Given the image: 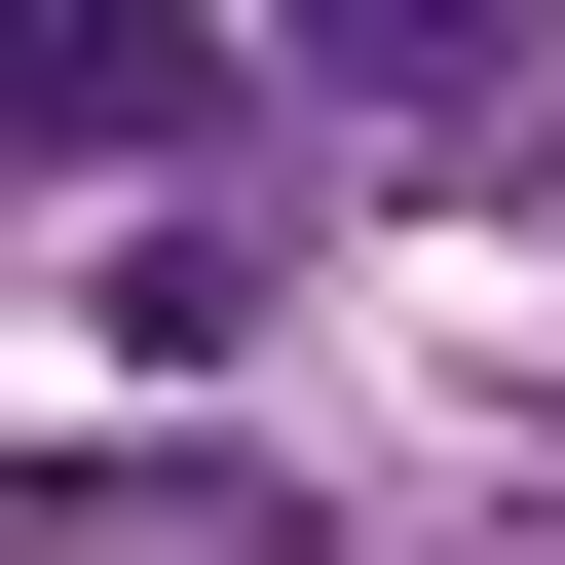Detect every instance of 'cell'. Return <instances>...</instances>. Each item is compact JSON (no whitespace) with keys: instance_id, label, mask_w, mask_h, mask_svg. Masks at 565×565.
<instances>
[{"instance_id":"1","label":"cell","mask_w":565,"mask_h":565,"mask_svg":"<svg viewBox=\"0 0 565 565\" xmlns=\"http://www.w3.org/2000/svg\"><path fill=\"white\" fill-rule=\"evenodd\" d=\"M226 114V0H0V151H189Z\"/></svg>"},{"instance_id":"2","label":"cell","mask_w":565,"mask_h":565,"mask_svg":"<svg viewBox=\"0 0 565 565\" xmlns=\"http://www.w3.org/2000/svg\"><path fill=\"white\" fill-rule=\"evenodd\" d=\"M264 39H302V76H377V114H452V76L527 39V0H264Z\"/></svg>"},{"instance_id":"3","label":"cell","mask_w":565,"mask_h":565,"mask_svg":"<svg viewBox=\"0 0 565 565\" xmlns=\"http://www.w3.org/2000/svg\"><path fill=\"white\" fill-rule=\"evenodd\" d=\"M490 565H565V490H527V527H490Z\"/></svg>"}]
</instances>
